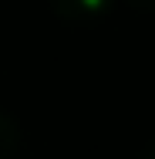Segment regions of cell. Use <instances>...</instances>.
<instances>
[{
	"label": "cell",
	"mask_w": 155,
	"mask_h": 159,
	"mask_svg": "<svg viewBox=\"0 0 155 159\" xmlns=\"http://www.w3.org/2000/svg\"><path fill=\"white\" fill-rule=\"evenodd\" d=\"M20 152V125L0 108V159H14Z\"/></svg>",
	"instance_id": "6da1fadb"
},
{
	"label": "cell",
	"mask_w": 155,
	"mask_h": 159,
	"mask_svg": "<svg viewBox=\"0 0 155 159\" xmlns=\"http://www.w3.org/2000/svg\"><path fill=\"white\" fill-rule=\"evenodd\" d=\"M54 3H58V10H61L64 17H71V20L94 17V14H101L108 7V0H54Z\"/></svg>",
	"instance_id": "7a4b0ae2"
},
{
	"label": "cell",
	"mask_w": 155,
	"mask_h": 159,
	"mask_svg": "<svg viewBox=\"0 0 155 159\" xmlns=\"http://www.w3.org/2000/svg\"><path fill=\"white\" fill-rule=\"evenodd\" d=\"M142 159H155V139L145 146V152H142Z\"/></svg>",
	"instance_id": "3957f363"
}]
</instances>
